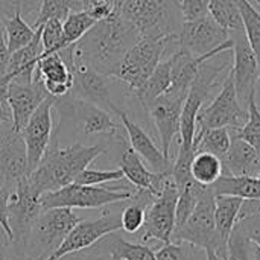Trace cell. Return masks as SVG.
<instances>
[{"instance_id": "obj_8", "label": "cell", "mask_w": 260, "mask_h": 260, "mask_svg": "<svg viewBox=\"0 0 260 260\" xmlns=\"http://www.w3.org/2000/svg\"><path fill=\"white\" fill-rule=\"evenodd\" d=\"M134 190L128 187H102V186H82L67 184L58 190L46 192L40 197L43 209H99L114 203L131 200Z\"/></svg>"}, {"instance_id": "obj_34", "label": "cell", "mask_w": 260, "mask_h": 260, "mask_svg": "<svg viewBox=\"0 0 260 260\" xmlns=\"http://www.w3.org/2000/svg\"><path fill=\"white\" fill-rule=\"evenodd\" d=\"M96 20L88 15L85 11H75L70 12L62 20V35H64V44L66 47L78 43L93 26Z\"/></svg>"}, {"instance_id": "obj_6", "label": "cell", "mask_w": 260, "mask_h": 260, "mask_svg": "<svg viewBox=\"0 0 260 260\" xmlns=\"http://www.w3.org/2000/svg\"><path fill=\"white\" fill-rule=\"evenodd\" d=\"M79 221L81 218L67 207L43 209L30 230L23 253L24 260H44L49 257Z\"/></svg>"}, {"instance_id": "obj_17", "label": "cell", "mask_w": 260, "mask_h": 260, "mask_svg": "<svg viewBox=\"0 0 260 260\" xmlns=\"http://www.w3.org/2000/svg\"><path fill=\"white\" fill-rule=\"evenodd\" d=\"M53 102H55V98L47 96L40 104V107L34 111L26 126L21 129V136L26 143V152H27V175L38 166L40 160L43 158L52 140Z\"/></svg>"}, {"instance_id": "obj_28", "label": "cell", "mask_w": 260, "mask_h": 260, "mask_svg": "<svg viewBox=\"0 0 260 260\" xmlns=\"http://www.w3.org/2000/svg\"><path fill=\"white\" fill-rule=\"evenodd\" d=\"M232 143V133L229 128H197L193 149L197 152H209L221 160L227 154Z\"/></svg>"}, {"instance_id": "obj_36", "label": "cell", "mask_w": 260, "mask_h": 260, "mask_svg": "<svg viewBox=\"0 0 260 260\" xmlns=\"http://www.w3.org/2000/svg\"><path fill=\"white\" fill-rule=\"evenodd\" d=\"M248 119L245 125L239 129H235V134L251 145L260 154V110L256 101V93L250 96L248 101Z\"/></svg>"}, {"instance_id": "obj_10", "label": "cell", "mask_w": 260, "mask_h": 260, "mask_svg": "<svg viewBox=\"0 0 260 260\" xmlns=\"http://www.w3.org/2000/svg\"><path fill=\"white\" fill-rule=\"evenodd\" d=\"M40 193L29 184L27 178L23 177L14 186L9 198V225L12 230L11 244L17 248V253L23 256L30 230L43 212Z\"/></svg>"}, {"instance_id": "obj_43", "label": "cell", "mask_w": 260, "mask_h": 260, "mask_svg": "<svg viewBox=\"0 0 260 260\" xmlns=\"http://www.w3.org/2000/svg\"><path fill=\"white\" fill-rule=\"evenodd\" d=\"M180 5L184 21L209 15V0H181Z\"/></svg>"}, {"instance_id": "obj_32", "label": "cell", "mask_w": 260, "mask_h": 260, "mask_svg": "<svg viewBox=\"0 0 260 260\" xmlns=\"http://www.w3.org/2000/svg\"><path fill=\"white\" fill-rule=\"evenodd\" d=\"M239 9L242 17L244 32L257 61L260 82V12L253 6L250 0H239Z\"/></svg>"}, {"instance_id": "obj_27", "label": "cell", "mask_w": 260, "mask_h": 260, "mask_svg": "<svg viewBox=\"0 0 260 260\" xmlns=\"http://www.w3.org/2000/svg\"><path fill=\"white\" fill-rule=\"evenodd\" d=\"M169 88H171V61L169 58H165L158 62V66L148 78L145 85L133 96L140 102L143 108H146L154 99L165 94Z\"/></svg>"}, {"instance_id": "obj_31", "label": "cell", "mask_w": 260, "mask_h": 260, "mask_svg": "<svg viewBox=\"0 0 260 260\" xmlns=\"http://www.w3.org/2000/svg\"><path fill=\"white\" fill-rule=\"evenodd\" d=\"M209 15L229 32L244 27L239 0H209Z\"/></svg>"}, {"instance_id": "obj_21", "label": "cell", "mask_w": 260, "mask_h": 260, "mask_svg": "<svg viewBox=\"0 0 260 260\" xmlns=\"http://www.w3.org/2000/svg\"><path fill=\"white\" fill-rule=\"evenodd\" d=\"M34 78L40 79L46 93L55 99L69 94L73 85V73L58 52L40 55Z\"/></svg>"}, {"instance_id": "obj_14", "label": "cell", "mask_w": 260, "mask_h": 260, "mask_svg": "<svg viewBox=\"0 0 260 260\" xmlns=\"http://www.w3.org/2000/svg\"><path fill=\"white\" fill-rule=\"evenodd\" d=\"M122 230V219L120 213H108L105 212L102 216L90 221H79L70 233L66 236V239L61 242V245L44 260H59L69 254L87 250L98 244L104 236L116 233Z\"/></svg>"}, {"instance_id": "obj_9", "label": "cell", "mask_w": 260, "mask_h": 260, "mask_svg": "<svg viewBox=\"0 0 260 260\" xmlns=\"http://www.w3.org/2000/svg\"><path fill=\"white\" fill-rule=\"evenodd\" d=\"M248 119V108H245L236 94L232 69L224 79L221 90L207 107H203L197 116V128H229L239 129Z\"/></svg>"}, {"instance_id": "obj_1", "label": "cell", "mask_w": 260, "mask_h": 260, "mask_svg": "<svg viewBox=\"0 0 260 260\" xmlns=\"http://www.w3.org/2000/svg\"><path fill=\"white\" fill-rule=\"evenodd\" d=\"M140 38L139 32L119 14L99 20L75 44L59 50L62 59L82 61L94 70L114 76L125 53Z\"/></svg>"}, {"instance_id": "obj_18", "label": "cell", "mask_w": 260, "mask_h": 260, "mask_svg": "<svg viewBox=\"0 0 260 260\" xmlns=\"http://www.w3.org/2000/svg\"><path fill=\"white\" fill-rule=\"evenodd\" d=\"M47 96L49 94L46 93L43 82L37 78H34L32 84H20L11 81L0 91V99L5 101V104L8 105L11 111L12 126L18 133H21L34 111Z\"/></svg>"}, {"instance_id": "obj_33", "label": "cell", "mask_w": 260, "mask_h": 260, "mask_svg": "<svg viewBox=\"0 0 260 260\" xmlns=\"http://www.w3.org/2000/svg\"><path fill=\"white\" fill-rule=\"evenodd\" d=\"M204 189L206 186L198 184L195 180H190L187 184L178 189V201H177V210H175V230H178L189 219Z\"/></svg>"}, {"instance_id": "obj_51", "label": "cell", "mask_w": 260, "mask_h": 260, "mask_svg": "<svg viewBox=\"0 0 260 260\" xmlns=\"http://www.w3.org/2000/svg\"><path fill=\"white\" fill-rule=\"evenodd\" d=\"M78 2H79V3H81V8H82V0H78Z\"/></svg>"}, {"instance_id": "obj_42", "label": "cell", "mask_w": 260, "mask_h": 260, "mask_svg": "<svg viewBox=\"0 0 260 260\" xmlns=\"http://www.w3.org/2000/svg\"><path fill=\"white\" fill-rule=\"evenodd\" d=\"M14 190V186L11 184H2L0 186V227L6 235L8 242L12 241V230L9 225V198Z\"/></svg>"}, {"instance_id": "obj_46", "label": "cell", "mask_w": 260, "mask_h": 260, "mask_svg": "<svg viewBox=\"0 0 260 260\" xmlns=\"http://www.w3.org/2000/svg\"><path fill=\"white\" fill-rule=\"evenodd\" d=\"M3 122H12V119H11V111L8 105L5 104V101L0 99V123Z\"/></svg>"}, {"instance_id": "obj_30", "label": "cell", "mask_w": 260, "mask_h": 260, "mask_svg": "<svg viewBox=\"0 0 260 260\" xmlns=\"http://www.w3.org/2000/svg\"><path fill=\"white\" fill-rule=\"evenodd\" d=\"M3 30L11 53L27 46L37 34V29L32 24H29L21 17V14H15L11 18L3 20Z\"/></svg>"}, {"instance_id": "obj_2", "label": "cell", "mask_w": 260, "mask_h": 260, "mask_svg": "<svg viewBox=\"0 0 260 260\" xmlns=\"http://www.w3.org/2000/svg\"><path fill=\"white\" fill-rule=\"evenodd\" d=\"M110 145L111 143L108 142H99L94 145L75 142L70 146L61 148L53 131L52 140L43 158L26 178L40 195L58 190L67 184H72L78 174L87 169L98 157L108 152Z\"/></svg>"}, {"instance_id": "obj_45", "label": "cell", "mask_w": 260, "mask_h": 260, "mask_svg": "<svg viewBox=\"0 0 260 260\" xmlns=\"http://www.w3.org/2000/svg\"><path fill=\"white\" fill-rule=\"evenodd\" d=\"M11 56H12V53L8 49V43H6V37H5V30H3V21L0 20V81L6 76Z\"/></svg>"}, {"instance_id": "obj_44", "label": "cell", "mask_w": 260, "mask_h": 260, "mask_svg": "<svg viewBox=\"0 0 260 260\" xmlns=\"http://www.w3.org/2000/svg\"><path fill=\"white\" fill-rule=\"evenodd\" d=\"M238 225L242 229L247 238L253 242V245L260 248V213H254L241 219Z\"/></svg>"}, {"instance_id": "obj_3", "label": "cell", "mask_w": 260, "mask_h": 260, "mask_svg": "<svg viewBox=\"0 0 260 260\" xmlns=\"http://www.w3.org/2000/svg\"><path fill=\"white\" fill-rule=\"evenodd\" d=\"M53 111L58 116V123L53 128L56 136L67 131L84 137H102L107 142H117L123 137L120 125L111 113L72 94L56 98Z\"/></svg>"}, {"instance_id": "obj_37", "label": "cell", "mask_w": 260, "mask_h": 260, "mask_svg": "<svg viewBox=\"0 0 260 260\" xmlns=\"http://www.w3.org/2000/svg\"><path fill=\"white\" fill-rule=\"evenodd\" d=\"M40 27H41V46H43L41 56L66 49L64 35H62V20L50 18L43 24H40Z\"/></svg>"}, {"instance_id": "obj_13", "label": "cell", "mask_w": 260, "mask_h": 260, "mask_svg": "<svg viewBox=\"0 0 260 260\" xmlns=\"http://www.w3.org/2000/svg\"><path fill=\"white\" fill-rule=\"evenodd\" d=\"M177 201H178V187L171 175L163 190L155 197V200L146 209L145 224L142 227L143 242L155 239L163 244H168L172 241V235L175 230Z\"/></svg>"}, {"instance_id": "obj_48", "label": "cell", "mask_w": 260, "mask_h": 260, "mask_svg": "<svg viewBox=\"0 0 260 260\" xmlns=\"http://www.w3.org/2000/svg\"><path fill=\"white\" fill-rule=\"evenodd\" d=\"M251 260H260V248H257L256 245L253 248V259Z\"/></svg>"}, {"instance_id": "obj_12", "label": "cell", "mask_w": 260, "mask_h": 260, "mask_svg": "<svg viewBox=\"0 0 260 260\" xmlns=\"http://www.w3.org/2000/svg\"><path fill=\"white\" fill-rule=\"evenodd\" d=\"M64 61L73 73V85L69 94L84 99L87 102H91L107 110L108 113L116 114V111L120 108L111 90L113 81L116 78L101 73L82 61H76L70 58Z\"/></svg>"}, {"instance_id": "obj_19", "label": "cell", "mask_w": 260, "mask_h": 260, "mask_svg": "<svg viewBox=\"0 0 260 260\" xmlns=\"http://www.w3.org/2000/svg\"><path fill=\"white\" fill-rule=\"evenodd\" d=\"M0 174L5 183L11 186L27 177L26 143L21 133L12 126V122L0 123Z\"/></svg>"}, {"instance_id": "obj_38", "label": "cell", "mask_w": 260, "mask_h": 260, "mask_svg": "<svg viewBox=\"0 0 260 260\" xmlns=\"http://www.w3.org/2000/svg\"><path fill=\"white\" fill-rule=\"evenodd\" d=\"M75 11H82L81 3L78 0H43L40 15L34 27L37 29L40 24H43L44 21L50 18L64 20L70 12H75Z\"/></svg>"}, {"instance_id": "obj_15", "label": "cell", "mask_w": 260, "mask_h": 260, "mask_svg": "<svg viewBox=\"0 0 260 260\" xmlns=\"http://www.w3.org/2000/svg\"><path fill=\"white\" fill-rule=\"evenodd\" d=\"M230 38L233 41V79L236 87V94L239 102L247 108L250 96L256 93L257 84H259V67L256 56L248 44L247 35L242 29L232 30Z\"/></svg>"}, {"instance_id": "obj_5", "label": "cell", "mask_w": 260, "mask_h": 260, "mask_svg": "<svg viewBox=\"0 0 260 260\" xmlns=\"http://www.w3.org/2000/svg\"><path fill=\"white\" fill-rule=\"evenodd\" d=\"M177 35L166 38L140 37L122 58L114 78L126 85L131 94L137 93L152 75L158 62L166 56L169 43Z\"/></svg>"}, {"instance_id": "obj_49", "label": "cell", "mask_w": 260, "mask_h": 260, "mask_svg": "<svg viewBox=\"0 0 260 260\" xmlns=\"http://www.w3.org/2000/svg\"><path fill=\"white\" fill-rule=\"evenodd\" d=\"M2 184H5V180H3V177H2V174H0V186H2ZM6 184H8V183H6Z\"/></svg>"}, {"instance_id": "obj_23", "label": "cell", "mask_w": 260, "mask_h": 260, "mask_svg": "<svg viewBox=\"0 0 260 260\" xmlns=\"http://www.w3.org/2000/svg\"><path fill=\"white\" fill-rule=\"evenodd\" d=\"M222 165L224 171H227L224 175L257 177L260 171V154L245 140L233 134L230 148L222 158Z\"/></svg>"}, {"instance_id": "obj_25", "label": "cell", "mask_w": 260, "mask_h": 260, "mask_svg": "<svg viewBox=\"0 0 260 260\" xmlns=\"http://www.w3.org/2000/svg\"><path fill=\"white\" fill-rule=\"evenodd\" d=\"M244 200L232 195H215V225L219 239L227 244L230 233L238 224Z\"/></svg>"}, {"instance_id": "obj_11", "label": "cell", "mask_w": 260, "mask_h": 260, "mask_svg": "<svg viewBox=\"0 0 260 260\" xmlns=\"http://www.w3.org/2000/svg\"><path fill=\"white\" fill-rule=\"evenodd\" d=\"M178 46L193 56L219 53L233 49L230 32L224 29L213 17L206 15L183 23L178 32Z\"/></svg>"}, {"instance_id": "obj_41", "label": "cell", "mask_w": 260, "mask_h": 260, "mask_svg": "<svg viewBox=\"0 0 260 260\" xmlns=\"http://www.w3.org/2000/svg\"><path fill=\"white\" fill-rule=\"evenodd\" d=\"M192 248L189 244L168 242L155 253V260H190Z\"/></svg>"}, {"instance_id": "obj_29", "label": "cell", "mask_w": 260, "mask_h": 260, "mask_svg": "<svg viewBox=\"0 0 260 260\" xmlns=\"http://www.w3.org/2000/svg\"><path fill=\"white\" fill-rule=\"evenodd\" d=\"M192 178L201 186H212L224 175L222 160L209 152H197L190 165Z\"/></svg>"}, {"instance_id": "obj_35", "label": "cell", "mask_w": 260, "mask_h": 260, "mask_svg": "<svg viewBox=\"0 0 260 260\" xmlns=\"http://www.w3.org/2000/svg\"><path fill=\"white\" fill-rule=\"evenodd\" d=\"M43 0H0V20L11 18L15 14H21V17L32 26L40 15Z\"/></svg>"}, {"instance_id": "obj_39", "label": "cell", "mask_w": 260, "mask_h": 260, "mask_svg": "<svg viewBox=\"0 0 260 260\" xmlns=\"http://www.w3.org/2000/svg\"><path fill=\"white\" fill-rule=\"evenodd\" d=\"M253 242L247 238L242 229L236 224L227 241L225 260H251L253 259Z\"/></svg>"}, {"instance_id": "obj_7", "label": "cell", "mask_w": 260, "mask_h": 260, "mask_svg": "<svg viewBox=\"0 0 260 260\" xmlns=\"http://www.w3.org/2000/svg\"><path fill=\"white\" fill-rule=\"evenodd\" d=\"M172 241L177 244H189L203 250H215L218 256L225 260L227 244H224L215 225V195L210 187H206L195 210L189 216V219L174 232ZM171 241V242H172Z\"/></svg>"}, {"instance_id": "obj_16", "label": "cell", "mask_w": 260, "mask_h": 260, "mask_svg": "<svg viewBox=\"0 0 260 260\" xmlns=\"http://www.w3.org/2000/svg\"><path fill=\"white\" fill-rule=\"evenodd\" d=\"M186 96L187 93L166 91L145 108L155 125L161 143V151L168 158L174 139L180 136V119Z\"/></svg>"}, {"instance_id": "obj_22", "label": "cell", "mask_w": 260, "mask_h": 260, "mask_svg": "<svg viewBox=\"0 0 260 260\" xmlns=\"http://www.w3.org/2000/svg\"><path fill=\"white\" fill-rule=\"evenodd\" d=\"M119 166L123 172V177L134 187L151 190L155 195H158L163 190L168 178L171 177L169 174H155L151 169H148L140 155L131 146H128L126 142L122 145Z\"/></svg>"}, {"instance_id": "obj_50", "label": "cell", "mask_w": 260, "mask_h": 260, "mask_svg": "<svg viewBox=\"0 0 260 260\" xmlns=\"http://www.w3.org/2000/svg\"><path fill=\"white\" fill-rule=\"evenodd\" d=\"M0 260H6V259H5V256H3V253H2V251H0Z\"/></svg>"}, {"instance_id": "obj_26", "label": "cell", "mask_w": 260, "mask_h": 260, "mask_svg": "<svg viewBox=\"0 0 260 260\" xmlns=\"http://www.w3.org/2000/svg\"><path fill=\"white\" fill-rule=\"evenodd\" d=\"M209 187L213 195H232L242 200H260V180L257 177L222 175Z\"/></svg>"}, {"instance_id": "obj_20", "label": "cell", "mask_w": 260, "mask_h": 260, "mask_svg": "<svg viewBox=\"0 0 260 260\" xmlns=\"http://www.w3.org/2000/svg\"><path fill=\"white\" fill-rule=\"evenodd\" d=\"M116 116L122 122V126L128 136L129 146L140 155L142 160L148 163L152 172L155 174H172V163L168 157H165L163 151L154 143V140L149 137V134L136 123L126 111L119 108L116 111Z\"/></svg>"}, {"instance_id": "obj_52", "label": "cell", "mask_w": 260, "mask_h": 260, "mask_svg": "<svg viewBox=\"0 0 260 260\" xmlns=\"http://www.w3.org/2000/svg\"><path fill=\"white\" fill-rule=\"evenodd\" d=\"M256 2H257V5H259V6H260V0H256Z\"/></svg>"}, {"instance_id": "obj_53", "label": "cell", "mask_w": 260, "mask_h": 260, "mask_svg": "<svg viewBox=\"0 0 260 260\" xmlns=\"http://www.w3.org/2000/svg\"><path fill=\"white\" fill-rule=\"evenodd\" d=\"M178 2H180V3H181V0H178Z\"/></svg>"}, {"instance_id": "obj_40", "label": "cell", "mask_w": 260, "mask_h": 260, "mask_svg": "<svg viewBox=\"0 0 260 260\" xmlns=\"http://www.w3.org/2000/svg\"><path fill=\"white\" fill-rule=\"evenodd\" d=\"M125 178L122 169H113V171H98V169H84L81 174L76 175L75 181L76 184H82V186H101L105 183H111V181H119Z\"/></svg>"}, {"instance_id": "obj_4", "label": "cell", "mask_w": 260, "mask_h": 260, "mask_svg": "<svg viewBox=\"0 0 260 260\" xmlns=\"http://www.w3.org/2000/svg\"><path fill=\"white\" fill-rule=\"evenodd\" d=\"M114 12L126 20L140 37L178 35L184 18L178 0H113Z\"/></svg>"}, {"instance_id": "obj_47", "label": "cell", "mask_w": 260, "mask_h": 260, "mask_svg": "<svg viewBox=\"0 0 260 260\" xmlns=\"http://www.w3.org/2000/svg\"><path fill=\"white\" fill-rule=\"evenodd\" d=\"M204 251H206V257H207V260H224L221 256H218V253H216L215 250H212V248L204 250Z\"/></svg>"}, {"instance_id": "obj_24", "label": "cell", "mask_w": 260, "mask_h": 260, "mask_svg": "<svg viewBox=\"0 0 260 260\" xmlns=\"http://www.w3.org/2000/svg\"><path fill=\"white\" fill-rule=\"evenodd\" d=\"M96 250L105 251L111 260H155V253L149 247L128 242L114 233L104 236L98 242Z\"/></svg>"}]
</instances>
